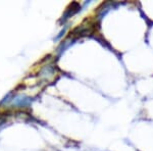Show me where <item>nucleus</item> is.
<instances>
[{"instance_id": "f257e3e1", "label": "nucleus", "mask_w": 153, "mask_h": 151, "mask_svg": "<svg viewBox=\"0 0 153 151\" xmlns=\"http://www.w3.org/2000/svg\"><path fill=\"white\" fill-rule=\"evenodd\" d=\"M81 8V5L79 3H76V2H74V3H71L70 7H68V9H66V11L65 12V14H63L62 16V19L63 21H65V19H68L71 18V16H73L74 14L76 13V12H78L80 10Z\"/></svg>"}, {"instance_id": "f03ea898", "label": "nucleus", "mask_w": 153, "mask_h": 151, "mask_svg": "<svg viewBox=\"0 0 153 151\" xmlns=\"http://www.w3.org/2000/svg\"><path fill=\"white\" fill-rule=\"evenodd\" d=\"M103 8L102 9H99V12H98V18L99 19H101L102 18H104V16L107 14V12L111 9V7L113 6V3L111 2H107V3H104L103 4Z\"/></svg>"}]
</instances>
